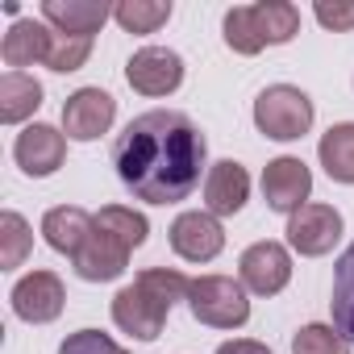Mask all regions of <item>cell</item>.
Returning a JSON list of instances; mask_svg holds the SVG:
<instances>
[{"mask_svg": "<svg viewBox=\"0 0 354 354\" xmlns=\"http://www.w3.org/2000/svg\"><path fill=\"white\" fill-rule=\"evenodd\" d=\"M50 38H55V30L46 21H13L9 34H5V42H0V59H5L13 71L34 67V63H46Z\"/></svg>", "mask_w": 354, "mask_h": 354, "instance_id": "e0dca14e", "label": "cell"}, {"mask_svg": "<svg viewBox=\"0 0 354 354\" xmlns=\"http://www.w3.org/2000/svg\"><path fill=\"white\" fill-rule=\"evenodd\" d=\"M113 117H117V100L104 88H80L63 104V133L75 142H96L100 133H109Z\"/></svg>", "mask_w": 354, "mask_h": 354, "instance_id": "ba28073f", "label": "cell"}, {"mask_svg": "<svg viewBox=\"0 0 354 354\" xmlns=\"http://www.w3.org/2000/svg\"><path fill=\"white\" fill-rule=\"evenodd\" d=\"M113 17L125 34H154L158 26L171 21V5H162V0H121Z\"/></svg>", "mask_w": 354, "mask_h": 354, "instance_id": "603a6c76", "label": "cell"}, {"mask_svg": "<svg viewBox=\"0 0 354 354\" xmlns=\"http://www.w3.org/2000/svg\"><path fill=\"white\" fill-rule=\"evenodd\" d=\"M133 283L142 292H150L162 308H171L175 300H188V288H192V279H184L180 271H171V267H146Z\"/></svg>", "mask_w": 354, "mask_h": 354, "instance_id": "d4e9b609", "label": "cell"}, {"mask_svg": "<svg viewBox=\"0 0 354 354\" xmlns=\"http://www.w3.org/2000/svg\"><path fill=\"white\" fill-rule=\"evenodd\" d=\"M217 354H271L263 342H250V337H234V342H221Z\"/></svg>", "mask_w": 354, "mask_h": 354, "instance_id": "4dcf8cb0", "label": "cell"}, {"mask_svg": "<svg viewBox=\"0 0 354 354\" xmlns=\"http://www.w3.org/2000/svg\"><path fill=\"white\" fill-rule=\"evenodd\" d=\"M292 354H350V342H346L333 325L313 321V325L296 329V337H292Z\"/></svg>", "mask_w": 354, "mask_h": 354, "instance_id": "4316f807", "label": "cell"}, {"mask_svg": "<svg viewBox=\"0 0 354 354\" xmlns=\"http://www.w3.org/2000/svg\"><path fill=\"white\" fill-rule=\"evenodd\" d=\"M109 17H113V9L104 0H46L42 5V21L55 26L59 34H71V38L100 34Z\"/></svg>", "mask_w": 354, "mask_h": 354, "instance_id": "5bb4252c", "label": "cell"}, {"mask_svg": "<svg viewBox=\"0 0 354 354\" xmlns=\"http://www.w3.org/2000/svg\"><path fill=\"white\" fill-rule=\"evenodd\" d=\"M342 238V213L333 205H304L288 217V242L304 259H321Z\"/></svg>", "mask_w": 354, "mask_h": 354, "instance_id": "8992f818", "label": "cell"}, {"mask_svg": "<svg viewBox=\"0 0 354 354\" xmlns=\"http://www.w3.org/2000/svg\"><path fill=\"white\" fill-rule=\"evenodd\" d=\"M42 104V84L26 71H5L0 75V121L5 125H21L26 117H34Z\"/></svg>", "mask_w": 354, "mask_h": 354, "instance_id": "ac0fdd59", "label": "cell"}, {"mask_svg": "<svg viewBox=\"0 0 354 354\" xmlns=\"http://www.w3.org/2000/svg\"><path fill=\"white\" fill-rule=\"evenodd\" d=\"M125 80L142 96H171L184 84V59L175 50H167V46H142L125 63Z\"/></svg>", "mask_w": 354, "mask_h": 354, "instance_id": "277c9868", "label": "cell"}, {"mask_svg": "<svg viewBox=\"0 0 354 354\" xmlns=\"http://www.w3.org/2000/svg\"><path fill=\"white\" fill-rule=\"evenodd\" d=\"M71 263H75V275H80V279H88V283H109V279L125 275L129 250H125L121 242H113L109 234L92 230V238L84 242V250H80Z\"/></svg>", "mask_w": 354, "mask_h": 354, "instance_id": "9a60e30c", "label": "cell"}, {"mask_svg": "<svg viewBox=\"0 0 354 354\" xmlns=\"http://www.w3.org/2000/svg\"><path fill=\"white\" fill-rule=\"evenodd\" d=\"M238 275H242V288L254 292V296H275L288 288L292 279V254L279 246V242H254L242 250L238 259Z\"/></svg>", "mask_w": 354, "mask_h": 354, "instance_id": "52a82bcc", "label": "cell"}, {"mask_svg": "<svg viewBox=\"0 0 354 354\" xmlns=\"http://www.w3.org/2000/svg\"><path fill=\"white\" fill-rule=\"evenodd\" d=\"M59 354H129V350H121L109 333H100V329H80V333H71L63 346H59Z\"/></svg>", "mask_w": 354, "mask_h": 354, "instance_id": "f1b7e54d", "label": "cell"}, {"mask_svg": "<svg viewBox=\"0 0 354 354\" xmlns=\"http://www.w3.org/2000/svg\"><path fill=\"white\" fill-rule=\"evenodd\" d=\"M254 125L275 142H296L313 129V100L292 84H271L254 100Z\"/></svg>", "mask_w": 354, "mask_h": 354, "instance_id": "3957f363", "label": "cell"}, {"mask_svg": "<svg viewBox=\"0 0 354 354\" xmlns=\"http://www.w3.org/2000/svg\"><path fill=\"white\" fill-rule=\"evenodd\" d=\"M225 46L238 50V55H259L267 46L259 26H254V5H242V9L225 13Z\"/></svg>", "mask_w": 354, "mask_h": 354, "instance_id": "484cf974", "label": "cell"}, {"mask_svg": "<svg viewBox=\"0 0 354 354\" xmlns=\"http://www.w3.org/2000/svg\"><path fill=\"white\" fill-rule=\"evenodd\" d=\"M254 26L267 46H283L300 34V9L288 0H263V5H254Z\"/></svg>", "mask_w": 354, "mask_h": 354, "instance_id": "44dd1931", "label": "cell"}, {"mask_svg": "<svg viewBox=\"0 0 354 354\" xmlns=\"http://www.w3.org/2000/svg\"><path fill=\"white\" fill-rule=\"evenodd\" d=\"M329 308H333V329L354 346V242L346 246V254L333 267V300H329Z\"/></svg>", "mask_w": 354, "mask_h": 354, "instance_id": "ffe728a7", "label": "cell"}, {"mask_svg": "<svg viewBox=\"0 0 354 354\" xmlns=\"http://www.w3.org/2000/svg\"><path fill=\"white\" fill-rule=\"evenodd\" d=\"M321 167L329 180L337 184H354V121H342V125H329L321 133Z\"/></svg>", "mask_w": 354, "mask_h": 354, "instance_id": "d6986e66", "label": "cell"}, {"mask_svg": "<svg viewBox=\"0 0 354 354\" xmlns=\"http://www.w3.org/2000/svg\"><path fill=\"white\" fill-rule=\"evenodd\" d=\"M188 308H192V317L201 325H213V329H242L250 321L246 288H242V279H230V275H201V279H192Z\"/></svg>", "mask_w": 354, "mask_h": 354, "instance_id": "7a4b0ae2", "label": "cell"}, {"mask_svg": "<svg viewBox=\"0 0 354 354\" xmlns=\"http://www.w3.org/2000/svg\"><path fill=\"white\" fill-rule=\"evenodd\" d=\"M225 246V230L213 213H180L171 225V250L184 263H213Z\"/></svg>", "mask_w": 354, "mask_h": 354, "instance_id": "9c48e42d", "label": "cell"}, {"mask_svg": "<svg viewBox=\"0 0 354 354\" xmlns=\"http://www.w3.org/2000/svg\"><path fill=\"white\" fill-rule=\"evenodd\" d=\"M63 304H67V292H63V279L55 271H30L13 288V313L30 325L55 321L63 313Z\"/></svg>", "mask_w": 354, "mask_h": 354, "instance_id": "30bf717a", "label": "cell"}, {"mask_svg": "<svg viewBox=\"0 0 354 354\" xmlns=\"http://www.w3.org/2000/svg\"><path fill=\"white\" fill-rule=\"evenodd\" d=\"M30 246H34V234H30L26 217L21 213H0V267L5 271L21 267Z\"/></svg>", "mask_w": 354, "mask_h": 354, "instance_id": "cb8c5ba5", "label": "cell"}, {"mask_svg": "<svg viewBox=\"0 0 354 354\" xmlns=\"http://www.w3.org/2000/svg\"><path fill=\"white\" fill-rule=\"evenodd\" d=\"M317 21L325 26V30H333V34H346V30H354V0H346V5H329V0H317Z\"/></svg>", "mask_w": 354, "mask_h": 354, "instance_id": "f546056e", "label": "cell"}, {"mask_svg": "<svg viewBox=\"0 0 354 354\" xmlns=\"http://www.w3.org/2000/svg\"><path fill=\"white\" fill-rule=\"evenodd\" d=\"M308 192H313V171L304 167V158H292V154H279L267 162L263 171V201L275 209V213H296L308 205Z\"/></svg>", "mask_w": 354, "mask_h": 354, "instance_id": "5b68a950", "label": "cell"}, {"mask_svg": "<svg viewBox=\"0 0 354 354\" xmlns=\"http://www.w3.org/2000/svg\"><path fill=\"white\" fill-rule=\"evenodd\" d=\"M92 230H96V217L84 213V209H75V205H59V209H50V213L42 217V238H46V246L59 250V254H67V259H75V254L84 250V242L92 238Z\"/></svg>", "mask_w": 354, "mask_h": 354, "instance_id": "2e32d148", "label": "cell"}, {"mask_svg": "<svg viewBox=\"0 0 354 354\" xmlns=\"http://www.w3.org/2000/svg\"><path fill=\"white\" fill-rule=\"evenodd\" d=\"M167 313L171 308H162L150 292H142L138 283H129V288H121L117 296H113V321H117V329H125L129 337H138V342H154L158 333H162V325H167Z\"/></svg>", "mask_w": 354, "mask_h": 354, "instance_id": "7c38bea8", "label": "cell"}, {"mask_svg": "<svg viewBox=\"0 0 354 354\" xmlns=\"http://www.w3.org/2000/svg\"><path fill=\"white\" fill-rule=\"evenodd\" d=\"M246 201H250V175H246V167L234 162V158L213 162L209 175H205V205H209V213L213 217H234V213H242Z\"/></svg>", "mask_w": 354, "mask_h": 354, "instance_id": "4fadbf2b", "label": "cell"}, {"mask_svg": "<svg viewBox=\"0 0 354 354\" xmlns=\"http://www.w3.org/2000/svg\"><path fill=\"white\" fill-rule=\"evenodd\" d=\"M117 180L146 205H180L201 188L209 142L180 109H150L133 117L113 142Z\"/></svg>", "mask_w": 354, "mask_h": 354, "instance_id": "6da1fadb", "label": "cell"}, {"mask_svg": "<svg viewBox=\"0 0 354 354\" xmlns=\"http://www.w3.org/2000/svg\"><path fill=\"white\" fill-rule=\"evenodd\" d=\"M13 154H17V167L26 171V175H34V180H46V175H55L59 167H63V158H67V133H59L55 125H26L21 133H17V146H13Z\"/></svg>", "mask_w": 354, "mask_h": 354, "instance_id": "8fae6325", "label": "cell"}, {"mask_svg": "<svg viewBox=\"0 0 354 354\" xmlns=\"http://www.w3.org/2000/svg\"><path fill=\"white\" fill-rule=\"evenodd\" d=\"M88 55H92V38H71V34H59V30H55L46 67L59 71V75H67V71H80V67L88 63Z\"/></svg>", "mask_w": 354, "mask_h": 354, "instance_id": "83f0119b", "label": "cell"}, {"mask_svg": "<svg viewBox=\"0 0 354 354\" xmlns=\"http://www.w3.org/2000/svg\"><path fill=\"white\" fill-rule=\"evenodd\" d=\"M96 230L109 234L113 242H121L125 250H138V246L146 242V234H150V221H146L142 213L125 209V205H104V209L96 213Z\"/></svg>", "mask_w": 354, "mask_h": 354, "instance_id": "7402d4cb", "label": "cell"}]
</instances>
